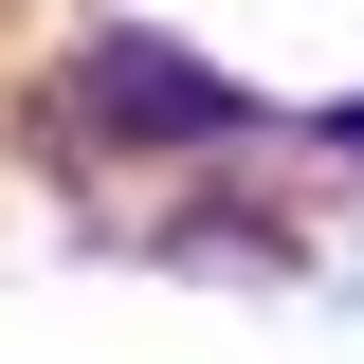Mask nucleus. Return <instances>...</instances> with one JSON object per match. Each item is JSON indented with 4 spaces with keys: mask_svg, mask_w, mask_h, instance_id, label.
Listing matches in <instances>:
<instances>
[{
    "mask_svg": "<svg viewBox=\"0 0 364 364\" xmlns=\"http://www.w3.org/2000/svg\"><path fill=\"white\" fill-rule=\"evenodd\" d=\"M91 109L109 128H219V91L182 73V55H91Z\"/></svg>",
    "mask_w": 364,
    "mask_h": 364,
    "instance_id": "f257e3e1",
    "label": "nucleus"
}]
</instances>
